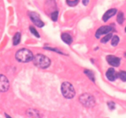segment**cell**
<instances>
[{"label": "cell", "mask_w": 126, "mask_h": 118, "mask_svg": "<svg viewBox=\"0 0 126 118\" xmlns=\"http://www.w3.org/2000/svg\"><path fill=\"white\" fill-rule=\"evenodd\" d=\"M33 61L36 66L41 69L47 68L50 65V60L49 58L41 54L34 55Z\"/></svg>", "instance_id": "1"}, {"label": "cell", "mask_w": 126, "mask_h": 118, "mask_svg": "<svg viewBox=\"0 0 126 118\" xmlns=\"http://www.w3.org/2000/svg\"><path fill=\"white\" fill-rule=\"evenodd\" d=\"M34 55L32 51L27 49H21L16 52V59L19 62L27 63L33 60Z\"/></svg>", "instance_id": "2"}, {"label": "cell", "mask_w": 126, "mask_h": 118, "mask_svg": "<svg viewBox=\"0 0 126 118\" xmlns=\"http://www.w3.org/2000/svg\"><path fill=\"white\" fill-rule=\"evenodd\" d=\"M61 91L63 96L67 99H71L76 94L74 87L68 82H63L61 86Z\"/></svg>", "instance_id": "3"}, {"label": "cell", "mask_w": 126, "mask_h": 118, "mask_svg": "<svg viewBox=\"0 0 126 118\" xmlns=\"http://www.w3.org/2000/svg\"><path fill=\"white\" fill-rule=\"evenodd\" d=\"M79 101L82 105L87 108L93 107L95 104L94 97L89 93H84L79 97Z\"/></svg>", "instance_id": "4"}, {"label": "cell", "mask_w": 126, "mask_h": 118, "mask_svg": "<svg viewBox=\"0 0 126 118\" xmlns=\"http://www.w3.org/2000/svg\"><path fill=\"white\" fill-rule=\"evenodd\" d=\"M28 15H29L31 20L36 26L39 27V28H41L44 25V23L41 20L39 15L37 13L34 12H30Z\"/></svg>", "instance_id": "5"}, {"label": "cell", "mask_w": 126, "mask_h": 118, "mask_svg": "<svg viewBox=\"0 0 126 118\" xmlns=\"http://www.w3.org/2000/svg\"><path fill=\"white\" fill-rule=\"evenodd\" d=\"M9 88V81L4 75L0 74V92H5Z\"/></svg>", "instance_id": "6"}, {"label": "cell", "mask_w": 126, "mask_h": 118, "mask_svg": "<svg viewBox=\"0 0 126 118\" xmlns=\"http://www.w3.org/2000/svg\"><path fill=\"white\" fill-rule=\"evenodd\" d=\"M112 30H113V28L111 26H103V27H101L100 28L97 30V32L95 33V37L97 38H99L103 34L109 33Z\"/></svg>", "instance_id": "7"}, {"label": "cell", "mask_w": 126, "mask_h": 118, "mask_svg": "<svg viewBox=\"0 0 126 118\" xmlns=\"http://www.w3.org/2000/svg\"><path fill=\"white\" fill-rule=\"evenodd\" d=\"M107 60L108 63L113 66L118 67L121 63V59L114 55H108L107 57Z\"/></svg>", "instance_id": "8"}, {"label": "cell", "mask_w": 126, "mask_h": 118, "mask_svg": "<svg viewBox=\"0 0 126 118\" xmlns=\"http://www.w3.org/2000/svg\"><path fill=\"white\" fill-rule=\"evenodd\" d=\"M107 77L108 78V80L110 81H115L116 79L118 77V73H116L115 70L113 68H109L108 71H107V74H106Z\"/></svg>", "instance_id": "9"}, {"label": "cell", "mask_w": 126, "mask_h": 118, "mask_svg": "<svg viewBox=\"0 0 126 118\" xmlns=\"http://www.w3.org/2000/svg\"><path fill=\"white\" fill-rule=\"evenodd\" d=\"M116 13H117L116 9H109L108 11H107V12L105 13L104 15H103V20L105 22H107V21H108L111 17L114 16Z\"/></svg>", "instance_id": "10"}, {"label": "cell", "mask_w": 126, "mask_h": 118, "mask_svg": "<svg viewBox=\"0 0 126 118\" xmlns=\"http://www.w3.org/2000/svg\"><path fill=\"white\" fill-rule=\"evenodd\" d=\"M61 38L63 40V41H64L67 44H70L73 41L72 37H71V36H70V34H69L68 33H62L61 36Z\"/></svg>", "instance_id": "11"}, {"label": "cell", "mask_w": 126, "mask_h": 118, "mask_svg": "<svg viewBox=\"0 0 126 118\" xmlns=\"http://www.w3.org/2000/svg\"><path fill=\"white\" fill-rule=\"evenodd\" d=\"M20 39H21V34L20 33H16V34L14 35L13 38V44L14 45H17L20 43Z\"/></svg>", "instance_id": "12"}, {"label": "cell", "mask_w": 126, "mask_h": 118, "mask_svg": "<svg viewBox=\"0 0 126 118\" xmlns=\"http://www.w3.org/2000/svg\"><path fill=\"white\" fill-rule=\"evenodd\" d=\"M124 21V14L123 12H119L118 13V16H117V22L119 23V24H123V22Z\"/></svg>", "instance_id": "13"}, {"label": "cell", "mask_w": 126, "mask_h": 118, "mask_svg": "<svg viewBox=\"0 0 126 118\" xmlns=\"http://www.w3.org/2000/svg\"><path fill=\"white\" fill-rule=\"evenodd\" d=\"M84 73H85V74H86L88 76V77L90 79L92 80V81H94V82L95 77H94V73L92 72V71H90V70H86L84 71Z\"/></svg>", "instance_id": "14"}, {"label": "cell", "mask_w": 126, "mask_h": 118, "mask_svg": "<svg viewBox=\"0 0 126 118\" xmlns=\"http://www.w3.org/2000/svg\"><path fill=\"white\" fill-rule=\"evenodd\" d=\"M112 36H113V35H112L111 33H108L105 36L103 37V38H102V40H101V43H107L110 39H111V38H112Z\"/></svg>", "instance_id": "15"}, {"label": "cell", "mask_w": 126, "mask_h": 118, "mask_svg": "<svg viewBox=\"0 0 126 118\" xmlns=\"http://www.w3.org/2000/svg\"><path fill=\"white\" fill-rule=\"evenodd\" d=\"M118 76L123 81H126V71H120L119 73H118Z\"/></svg>", "instance_id": "16"}, {"label": "cell", "mask_w": 126, "mask_h": 118, "mask_svg": "<svg viewBox=\"0 0 126 118\" xmlns=\"http://www.w3.org/2000/svg\"><path fill=\"white\" fill-rule=\"evenodd\" d=\"M119 42V38L118 36H114L111 40V45L113 46H116Z\"/></svg>", "instance_id": "17"}, {"label": "cell", "mask_w": 126, "mask_h": 118, "mask_svg": "<svg viewBox=\"0 0 126 118\" xmlns=\"http://www.w3.org/2000/svg\"><path fill=\"white\" fill-rule=\"evenodd\" d=\"M58 17H59V12L57 11H54V12L51 14V15H50L51 19L53 21H54V22L57 20Z\"/></svg>", "instance_id": "18"}, {"label": "cell", "mask_w": 126, "mask_h": 118, "mask_svg": "<svg viewBox=\"0 0 126 118\" xmlns=\"http://www.w3.org/2000/svg\"><path fill=\"white\" fill-rule=\"evenodd\" d=\"M66 2L70 6H75L79 2V0H66Z\"/></svg>", "instance_id": "19"}, {"label": "cell", "mask_w": 126, "mask_h": 118, "mask_svg": "<svg viewBox=\"0 0 126 118\" xmlns=\"http://www.w3.org/2000/svg\"><path fill=\"white\" fill-rule=\"evenodd\" d=\"M30 31L32 32V34H34L35 36H36L37 38H39V36H39V33L37 31V30L35 29V28H34V27H30Z\"/></svg>", "instance_id": "20"}, {"label": "cell", "mask_w": 126, "mask_h": 118, "mask_svg": "<svg viewBox=\"0 0 126 118\" xmlns=\"http://www.w3.org/2000/svg\"><path fill=\"white\" fill-rule=\"evenodd\" d=\"M108 106L109 107L110 109H114L115 108V103L114 102H108Z\"/></svg>", "instance_id": "21"}, {"label": "cell", "mask_w": 126, "mask_h": 118, "mask_svg": "<svg viewBox=\"0 0 126 118\" xmlns=\"http://www.w3.org/2000/svg\"><path fill=\"white\" fill-rule=\"evenodd\" d=\"M89 0H82V4L84 6H87L89 4Z\"/></svg>", "instance_id": "22"}, {"label": "cell", "mask_w": 126, "mask_h": 118, "mask_svg": "<svg viewBox=\"0 0 126 118\" xmlns=\"http://www.w3.org/2000/svg\"><path fill=\"white\" fill-rule=\"evenodd\" d=\"M125 30H126V28H125Z\"/></svg>", "instance_id": "23"}]
</instances>
